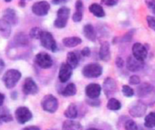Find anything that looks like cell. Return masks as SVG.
<instances>
[{"instance_id":"6da1fadb","label":"cell","mask_w":155,"mask_h":130,"mask_svg":"<svg viewBox=\"0 0 155 130\" xmlns=\"http://www.w3.org/2000/svg\"><path fill=\"white\" fill-rule=\"evenodd\" d=\"M20 79H21V73L16 69L8 70L2 77V81L6 88L8 89H13L18 84Z\"/></svg>"},{"instance_id":"7a4b0ae2","label":"cell","mask_w":155,"mask_h":130,"mask_svg":"<svg viewBox=\"0 0 155 130\" xmlns=\"http://www.w3.org/2000/svg\"><path fill=\"white\" fill-rule=\"evenodd\" d=\"M70 16V9L68 7H61L57 11V18L54 20V26L58 29H63L67 26Z\"/></svg>"},{"instance_id":"3957f363","label":"cell","mask_w":155,"mask_h":130,"mask_svg":"<svg viewBox=\"0 0 155 130\" xmlns=\"http://www.w3.org/2000/svg\"><path fill=\"white\" fill-rule=\"evenodd\" d=\"M39 39H40V43H41L42 47H44L45 49H47L52 52H56L58 50L57 42L54 39L53 35L50 32L42 30Z\"/></svg>"},{"instance_id":"277c9868","label":"cell","mask_w":155,"mask_h":130,"mask_svg":"<svg viewBox=\"0 0 155 130\" xmlns=\"http://www.w3.org/2000/svg\"><path fill=\"white\" fill-rule=\"evenodd\" d=\"M41 107L45 112L53 114L58 108V101L54 95L47 94L41 100Z\"/></svg>"},{"instance_id":"5b68a950","label":"cell","mask_w":155,"mask_h":130,"mask_svg":"<svg viewBox=\"0 0 155 130\" xmlns=\"http://www.w3.org/2000/svg\"><path fill=\"white\" fill-rule=\"evenodd\" d=\"M103 69L99 63H89L83 67L82 74L86 78H98L102 74Z\"/></svg>"},{"instance_id":"8992f818","label":"cell","mask_w":155,"mask_h":130,"mask_svg":"<svg viewBox=\"0 0 155 130\" xmlns=\"http://www.w3.org/2000/svg\"><path fill=\"white\" fill-rule=\"evenodd\" d=\"M15 117H16V120L19 124L24 125L32 119L33 115H32V112L28 107L20 106L15 111Z\"/></svg>"},{"instance_id":"52a82bcc","label":"cell","mask_w":155,"mask_h":130,"mask_svg":"<svg viewBox=\"0 0 155 130\" xmlns=\"http://www.w3.org/2000/svg\"><path fill=\"white\" fill-rule=\"evenodd\" d=\"M35 62L42 69H49L53 65L51 56L47 52H39L35 56Z\"/></svg>"},{"instance_id":"ba28073f","label":"cell","mask_w":155,"mask_h":130,"mask_svg":"<svg viewBox=\"0 0 155 130\" xmlns=\"http://www.w3.org/2000/svg\"><path fill=\"white\" fill-rule=\"evenodd\" d=\"M50 9V5L47 1H38L33 4L31 10L33 14H35L38 17H44L48 15V11Z\"/></svg>"},{"instance_id":"9c48e42d","label":"cell","mask_w":155,"mask_h":130,"mask_svg":"<svg viewBox=\"0 0 155 130\" xmlns=\"http://www.w3.org/2000/svg\"><path fill=\"white\" fill-rule=\"evenodd\" d=\"M146 111H147V105L142 101H137L133 103L129 109L130 115L133 117H141L146 113Z\"/></svg>"},{"instance_id":"30bf717a","label":"cell","mask_w":155,"mask_h":130,"mask_svg":"<svg viewBox=\"0 0 155 130\" xmlns=\"http://www.w3.org/2000/svg\"><path fill=\"white\" fill-rule=\"evenodd\" d=\"M132 56L140 61H144L148 56V50L146 47L141 43H134L132 46Z\"/></svg>"},{"instance_id":"8fae6325","label":"cell","mask_w":155,"mask_h":130,"mask_svg":"<svg viewBox=\"0 0 155 130\" xmlns=\"http://www.w3.org/2000/svg\"><path fill=\"white\" fill-rule=\"evenodd\" d=\"M22 91L26 95L36 94L38 93V86L31 77H28L25 79V82L22 85Z\"/></svg>"},{"instance_id":"7c38bea8","label":"cell","mask_w":155,"mask_h":130,"mask_svg":"<svg viewBox=\"0 0 155 130\" xmlns=\"http://www.w3.org/2000/svg\"><path fill=\"white\" fill-rule=\"evenodd\" d=\"M73 69L69 66L67 62H64L60 65V68L58 71V80L61 84L67 83L72 75Z\"/></svg>"},{"instance_id":"4fadbf2b","label":"cell","mask_w":155,"mask_h":130,"mask_svg":"<svg viewBox=\"0 0 155 130\" xmlns=\"http://www.w3.org/2000/svg\"><path fill=\"white\" fill-rule=\"evenodd\" d=\"M101 86L98 84H90L85 88L86 96L90 99H97L101 94Z\"/></svg>"},{"instance_id":"5bb4252c","label":"cell","mask_w":155,"mask_h":130,"mask_svg":"<svg viewBox=\"0 0 155 130\" xmlns=\"http://www.w3.org/2000/svg\"><path fill=\"white\" fill-rule=\"evenodd\" d=\"M103 91L107 97L112 96L117 91V84L114 79L108 77L103 83Z\"/></svg>"},{"instance_id":"9a60e30c","label":"cell","mask_w":155,"mask_h":130,"mask_svg":"<svg viewBox=\"0 0 155 130\" xmlns=\"http://www.w3.org/2000/svg\"><path fill=\"white\" fill-rule=\"evenodd\" d=\"M81 59V51H69L67 55V63L72 69H76L79 66Z\"/></svg>"},{"instance_id":"2e32d148","label":"cell","mask_w":155,"mask_h":130,"mask_svg":"<svg viewBox=\"0 0 155 130\" xmlns=\"http://www.w3.org/2000/svg\"><path fill=\"white\" fill-rule=\"evenodd\" d=\"M126 66H127V69L130 72H132V73L139 72L143 67V61L138 60L133 56H129L128 59H127Z\"/></svg>"},{"instance_id":"e0dca14e","label":"cell","mask_w":155,"mask_h":130,"mask_svg":"<svg viewBox=\"0 0 155 130\" xmlns=\"http://www.w3.org/2000/svg\"><path fill=\"white\" fill-rule=\"evenodd\" d=\"M3 19L5 20H7L10 25H17L18 22V15L15 9L9 8V9H6L3 11Z\"/></svg>"},{"instance_id":"ac0fdd59","label":"cell","mask_w":155,"mask_h":130,"mask_svg":"<svg viewBox=\"0 0 155 130\" xmlns=\"http://www.w3.org/2000/svg\"><path fill=\"white\" fill-rule=\"evenodd\" d=\"M83 8L84 5L81 0H77L75 3V9L76 11L72 16V20L76 23H79L83 19Z\"/></svg>"},{"instance_id":"d6986e66","label":"cell","mask_w":155,"mask_h":130,"mask_svg":"<svg viewBox=\"0 0 155 130\" xmlns=\"http://www.w3.org/2000/svg\"><path fill=\"white\" fill-rule=\"evenodd\" d=\"M100 59L104 61H108L110 60V44L108 41H103L101 44L100 52H99Z\"/></svg>"},{"instance_id":"ffe728a7","label":"cell","mask_w":155,"mask_h":130,"mask_svg":"<svg viewBox=\"0 0 155 130\" xmlns=\"http://www.w3.org/2000/svg\"><path fill=\"white\" fill-rule=\"evenodd\" d=\"M62 130H83V127L80 122H77L74 119H69L63 123Z\"/></svg>"},{"instance_id":"44dd1931","label":"cell","mask_w":155,"mask_h":130,"mask_svg":"<svg viewBox=\"0 0 155 130\" xmlns=\"http://www.w3.org/2000/svg\"><path fill=\"white\" fill-rule=\"evenodd\" d=\"M62 43L67 48H74L82 43V39L79 37H67L62 39Z\"/></svg>"},{"instance_id":"7402d4cb","label":"cell","mask_w":155,"mask_h":130,"mask_svg":"<svg viewBox=\"0 0 155 130\" xmlns=\"http://www.w3.org/2000/svg\"><path fill=\"white\" fill-rule=\"evenodd\" d=\"M83 34L85 36V38H87L89 40L91 41H95L97 39V35H96V31L94 27L91 24H86L83 28Z\"/></svg>"},{"instance_id":"603a6c76","label":"cell","mask_w":155,"mask_h":130,"mask_svg":"<svg viewBox=\"0 0 155 130\" xmlns=\"http://www.w3.org/2000/svg\"><path fill=\"white\" fill-rule=\"evenodd\" d=\"M89 10L96 18H104L105 17V11L100 4H97V3L91 4L89 8Z\"/></svg>"},{"instance_id":"cb8c5ba5","label":"cell","mask_w":155,"mask_h":130,"mask_svg":"<svg viewBox=\"0 0 155 130\" xmlns=\"http://www.w3.org/2000/svg\"><path fill=\"white\" fill-rule=\"evenodd\" d=\"M59 94L64 96V97H70V96H73L77 94V86L75 84L73 83H70L68 84L66 87H64L60 92Z\"/></svg>"},{"instance_id":"d4e9b609","label":"cell","mask_w":155,"mask_h":130,"mask_svg":"<svg viewBox=\"0 0 155 130\" xmlns=\"http://www.w3.org/2000/svg\"><path fill=\"white\" fill-rule=\"evenodd\" d=\"M78 115H79V111H78L77 105L73 103L70 104L64 112V115L68 119H75L77 118Z\"/></svg>"},{"instance_id":"484cf974","label":"cell","mask_w":155,"mask_h":130,"mask_svg":"<svg viewBox=\"0 0 155 130\" xmlns=\"http://www.w3.org/2000/svg\"><path fill=\"white\" fill-rule=\"evenodd\" d=\"M0 33L6 38L9 37L11 33V25L4 19H0Z\"/></svg>"},{"instance_id":"4316f807","label":"cell","mask_w":155,"mask_h":130,"mask_svg":"<svg viewBox=\"0 0 155 130\" xmlns=\"http://www.w3.org/2000/svg\"><path fill=\"white\" fill-rule=\"evenodd\" d=\"M11 121H13V116L7 108L2 107L0 109V125H2V123H8Z\"/></svg>"},{"instance_id":"83f0119b","label":"cell","mask_w":155,"mask_h":130,"mask_svg":"<svg viewBox=\"0 0 155 130\" xmlns=\"http://www.w3.org/2000/svg\"><path fill=\"white\" fill-rule=\"evenodd\" d=\"M152 91V86L149 84H141L140 86L138 87V90H137V94L140 97H142V96H146L147 94H149L150 92Z\"/></svg>"},{"instance_id":"f1b7e54d","label":"cell","mask_w":155,"mask_h":130,"mask_svg":"<svg viewBox=\"0 0 155 130\" xmlns=\"http://www.w3.org/2000/svg\"><path fill=\"white\" fill-rule=\"evenodd\" d=\"M107 108L111 111H118L121 108V103L116 98H110L107 103Z\"/></svg>"},{"instance_id":"f546056e","label":"cell","mask_w":155,"mask_h":130,"mask_svg":"<svg viewBox=\"0 0 155 130\" xmlns=\"http://www.w3.org/2000/svg\"><path fill=\"white\" fill-rule=\"evenodd\" d=\"M144 125L148 128L155 127V112H150L145 116Z\"/></svg>"},{"instance_id":"4dcf8cb0","label":"cell","mask_w":155,"mask_h":130,"mask_svg":"<svg viewBox=\"0 0 155 130\" xmlns=\"http://www.w3.org/2000/svg\"><path fill=\"white\" fill-rule=\"evenodd\" d=\"M15 41L20 45H26L28 43V38L25 33H18L15 36Z\"/></svg>"},{"instance_id":"1f68e13d","label":"cell","mask_w":155,"mask_h":130,"mask_svg":"<svg viewBox=\"0 0 155 130\" xmlns=\"http://www.w3.org/2000/svg\"><path fill=\"white\" fill-rule=\"evenodd\" d=\"M41 32H42V29L40 28H38V27H35L33 29H30V32H29V37L31 39H39V37L41 35Z\"/></svg>"},{"instance_id":"d6a6232c","label":"cell","mask_w":155,"mask_h":130,"mask_svg":"<svg viewBox=\"0 0 155 130\" xmlns=\"http://www.w3.org/2000/svg\"><path fill=\"white\" fill-rule=\"evenodd\" d=\"M124 127L125 130H138V125L132 119H128L125 122Z\"/></svg>"},{"instance_id":"836d02e7","label":"cell","mask_w":155,"mask_h":130,"mask_svg":"<svg viewBox=\"0 0 155 130\" xmlns=\"http://www.w3.org/2000/svg\"><path fill=\"white\" fill-rule=\"evenodd\" d=\"M122 94L126 96V97H132L134 95V91L131 87H130L129 85H123L122 86Z\"/></svg>"},{"instance_id":"e575fe53","label":"cell","mask_w":155,"mask_h":130,"mask_svg":"<svg viewBox=\"0 0 155 130\" xmlns=\"http://www.w3.org/2000/svg\"><path fill=\"white\" fill-rule=\"evenodd\" d=\"M146 20H147L148 26H149L152 30L155 31V18L152 17V16H147Z\"/></svg>"},{"instance_id":"d590c367","label":"cell","mask_w":155,"mask_h":130,"mask_svg":"<svg viewBox=\"0 0 155 130\" xmlns=\"http://www.w3.org/2000/svg\"><path fill=\"white\" fill-rule=\"evenodd\" d=\"M119 0H101V4L107 7H114L118 4Z\"/></svg>"},{"instance_id":"8d00e7d4","label":"cell","mask_w":155,"mask_h":130,"mask_svg":"<svg viewBox=\"0 0 155 130\" xmlns=\"http://www.w3.org/2000/svg\"><path fill=\"white\" fill-rule=\"evenodd\" d=\"M129 83L130 84H133V85H136V84H140V79L138 75H132L130 77L129 79Z\"/></svg>"},{"instance_id":"74e56055","label":"cell","mask_w":155,"mask_h":130,"mask_svg":"<svg viewBox=\"0 0 155 130\" xmlns=\"http://www.w3.org/2000/svg\"><path fill=\"white\" fill-rule=\"evenodd\" d=\"M81 57H90L91 54V50L89 47H85L81 51Z\"/></svg>"},{"instance_id":"f35d334b","label":"cell","mask_w":155,"mask_h":130,"mask_svg":"<svg viewBox=\"0 0 155 130\" xmlns=\"http://www.w3.org/2000/svg\"><path fill=\"white\" fill-rule=\"evenodd\" d=\"M87 102H88V104L92 105V106H99L101 104V101H99L98 98L97 99H90L89 98V100Z\"/></svg>"},{"instance_id":"ab89813d","label":"cell","mask_w":155,"mask_h":130,"mask_svg":"<svg viewBox=\"0 0 155 130\" xmlns=\"http://www.w3.org/2000/svg\"><path fill=\"white\" fill-rule=\"evenodd\" d=\"M115 63H116V66H117L118 68H122V67H123V65H124V61H123L122 58H120V57H117V58H116Z\"/></svg>"},{"instance_id":"60d3db41","label":"cell","mask_w":155,"mask_h":130,"mask_svg":"<svg viewBox=\"0 0 155 130\" xmlns=\"http://www.w3.org/2000/svg\"><path fill=\"white\" fill-rule=\"evenodd\" d=\"M145 3L150 9H152V8L155 6V0H145Z\"/></svg>"},{"instance_id":"b9f144b4","label":"cell","mask_w":155,"mask_h":130,"mask_svg":"<svg viewBox=\"0 0 155 130\" xmlns=\"http://www.w3.org/2000/svg\"><path fill=\"white\" fill-rule=\"evenodd\" d=\"M68 1H69V0H52V3L54 5H61V4L67 3Z\"/></svg>"},{"instance_id":"7bdbcfd3","label":"cell","mask_w":155,"mask_h":130,"mask_svg":"<svg viewBox=\"0 0 155 130\" xmlns=\"http://www.w3.org/2000/svg\"><path fill=\"white\" fill-rule=\"evenodd\" d=\"M5 98H6L5 94L3 93H0V106L3 105V104L5 102Z\"/></svg>"},{"instance_id":"ee69618b","label":"cell","mask_w":155,"mask_h":130,"mask_svg":"<svg viewBox=\"0 0 155 130\" xmlns=\"http://www.w3.org/2000/svg\"><path fill=\"white\" fill-rule=\"evenodd\" d=\"M23 130H40L38 126H35V125H30V126H27L25 127Z\"/></svg>"},{"instance_id":"f6af8a7d","label":"cell","mask_w":155,"mask_h":130,"mask_svg":"<svg viewBox=\"0 0 155 130\" xmlns=\"http://www.w3.org/2000/svg\"><path fill=\"white\" fill-rule=\"evenodd\" d=\"M11 95H12V99H17L18 98V93L17 92H13L12 94H11Z\"/></svg>"},{"instance_id":"bcb514c9","label":"cell","mask_w":155,"mask_h":130,"mask_svg":"<svg viewBox=\"0 0 155 130\" xmlns=\"http://www.w3.org/2000/svg\"><path fill=\"white\" fill-rule=\"evenodd\" d=\"M87 130H101V129H98V128H89Z\"/></svg>"},{"instance_id":"7dc6e473","label":"cell","mask_w":155,"mask_h":130,"mask_svg":"<svg viewBox=\"0 0 155 130\" xmlns=\"http://www.w3.org/2000/svg\"><path fill=\"white\" fill-rule=\"evenodd\" d=\"M151 10H152V12H153V14L155 15V6H154V7L152 8V9H151Z\"/></svg>"},{"instance_id":"c3c4849f","label":"cell","mask_w":155,"mask_h":130,"mask_svg":"<svg viewBox=\"0 0 155 130\" xmlns=\"http://www.w3.org/2000/svg\"><path fill=\"white\" fill-rule=\"evenodd\" d=\"M11 1H12V0H5V2H8H8H11Z\"/></svg>"},{"instance_id":"681fc988","label":"cell","mask_w":155,"mask_h":130,"mask_svg":"<svg viewBox=\"0 0 155 130\" xmlns=\"http://www.w3.org/2000/svg\"><path fill=\"white\" fill-rule=\"evenodd\" d=\"M20 1H25V0H20Z\"/></svg>"}]
</instances>
